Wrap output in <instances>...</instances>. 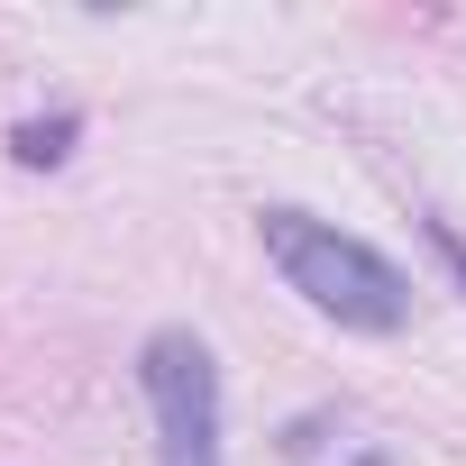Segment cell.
<instances>
[{"mask_svg": "<svg viewBox=\"0 0 466 466\" xmlns=\"http://www.w3.org/2000/svg\"><path fill=\"white\" fill-rule=\"evenodd\" d=\"M257 228H266L275 275H284V284H293L320 320L366 329V339H393V329L411 320V284H402V266H393V257H375L366 238H348L339 219H311V210H266Z\"/></svg>", "mask_w": 466, "mask_h": 466, "instance_id": "cell-1", "label": "cell"}, {"mask_svg": "<svg viewBox=\"0 0 466 466\" xmlns=\"http://www.w3.org/2000/svg\"><path fill=\"white\" fill-rule=\"evenodd\" d=\"M137 393L156 411V466H219V357L201 329H147Z\"/></svg>", "mask_w": 466, "mask_h": 466, "instance_id": "cell-2", "label": "cell"}, {"mask_svg": "<svg viewBox=\"0 0 466 466\" xmlns=\"http://www.w3.org/2000/svg\"><path fill=\"white\" fill-rule=\"evenodd\" d=\"M284 457H293V466H393V448L366 439L348 411H302V420H284Z\"/></svg>", "mask_w": 466, "mask_h": 466, "instance_id": "cell-3", "label": "cell"}, {"mask_svg": "<svg viewBox=\"0 0 466 466\" xmlns=\"http://www.w3.org/2000/svg\"><path fill=\"white\" fill-rule=\"evenodd\" d=\"M74 137H83L74 110H56V119H19V128H10V156H19V165H65Z\"/></svg>", "mask_w": 466, "mask_h": 466, "instance_id": "cell-4", "label": "cell"}, {"mask_svg": "<svg viewBox=\"0 0 466 466\" xmlns=\"http://www.w3.org/2000/svg\"><path fill=\"white\" fill-rule=\"evenodd\" d=\"M420 238H430V248H439V266L466 284V238H457V228H448V219H420Z\"/></svg>", "mask_w": 466, "mask_h": 466, "instance_id": "cell-5", "label": "cell"}]
</instances>
